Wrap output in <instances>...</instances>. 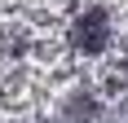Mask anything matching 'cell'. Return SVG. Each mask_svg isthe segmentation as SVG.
I'll use <instances>...</instances> for the list:
<instances>
[{
	"label": "cell",
	"instance_id": "cell-1",
	"mask_svg": "<svg viewBox=\"0 0 128 123\" xmlns=\"http://www.w3.org/2000/svg\"><path fill=\"white\" fill-rule=\"evenodd\" d=\"M124 70H128V57H124Z\"/></svg>",
	"mask_w": 128,
	"mask_h": 123
}]
</instances>
